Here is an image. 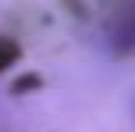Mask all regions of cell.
Segmentation results:
<instances>
[{"mask_svg": "<svg viewBox=\"0 0 135 132\" xmlns=\"http://www.w3.org/2000/svg\"><path fill=\"white\" fill-rule=\"evenodd\" d=\"M20 59V43L13 36H0V73Z\"/></svg>", "mask_w": 135, "mask_h": 132, "instance_id": "6da1fadb", "label": "cell"}, {"mask_svg": "<svg viewBox=\"0 0 135 132\" xmlns=\"http://www.w3.org/2000/svg\"><path fill=\"white\" fill-rule=\"evenodd\" d=\"M119 46H122V50H135V17L129 20V23H125V30L119 33Z\"/></svg>", "mask_w": 135, "mask_h": 132, "instance_id": "7a4b0ae2", "label": "cell"}]
</instances>
